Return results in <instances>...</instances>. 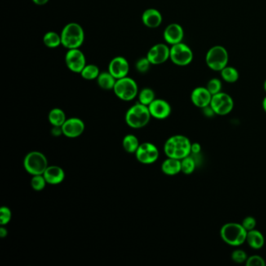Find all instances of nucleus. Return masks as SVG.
Wrapping results in <instances>:
<instances>
[{
    "label": "nucleus",
    "instance_id": "1",
    "mask_svg": "<svg viewBox=\"0 0 266 266\" xmlns=\"http://www.w3.org/2000/svg\"><path fill=\"white\" fill-rule=\"evenodd\" d=\"M192 142L189 138L177 134L168 138L164 144V152L168 158L181 160L192 154Z\"/></svg>",
    "mask_w": 266,
    "mask_h": 266
},
{
    "label": "nucleus",
    "instance_id": "2",
    "mask_svg": "<svg viewBox=\"0 0 266 266\" xmlns=\"http://www.w3.org/2000/svg\"><path fill=\"white\" fill-rule=\"evenodd\" d=\"M62 46L67 50L80 49L85 41V32L81 25L75 22L66 24L62 30Z\"/></svg>",
    "mask_w": 266,
    "mask_h": 266
},
{
    "label": "nucleus",
    "instance_id": "3",
    "mask_svg": "<svg viewBox=\"0 0 266 266\" xmlns=\"http://www.w3.org/2000/svg\"><path fill=\"white\" fill-rule=\"evenodd\" d=\"M151 118L148 106L140 103L130 107L125 114L126 124L133 129L143 128L149 124Z\"/></svg>",
    "mask_w": 266,
    "mask_h": 266
},
{
    "label": "nucleus",
    "instance_id": "4",
    "mask_svg": "<svg viewBox=\"0 0 266 266\" xmlns=\"http://www.w3.org/2000/svg\"><path fill=\"white\" fill-rule=\"evenodd\" d=\"M248 231L241 223H228L223 225L220 230V237L227 245L238 247L246 242Z\"/></svg>",
    "mask_w": 266,
    "mask_h": 266
},
{
    "label": "nucleus",
    "instance_id": "5",
    "mask_svg": "<svg viewBox=\"0 0 266 266\" xmlns=\"http://www.w3.org/2000/svg\"><path fill=\"white\" fill-rule=\"evenodd\" d=\"M49 166L46 156L42 152L32 151L28 152L24 159V170L30 175L44 174Z\"/></svg>",
    "mask_w": 266,
    "mask_h": 266
},
{
    "label": "nucleus",
    "instance_id": "6",
    "mask_svg": "<svg viewBox=\"0 0 266 266\" xmlns=\"http://www.w3.org/2000/svg\"><path fill=\"white\" fill-rule=\"evenodd\" d=\"M112 91H114L115 95L118 99L125 102L134 100L139 93L136 81L129 77L117 80Z\"/></svg>",
    "mask_w": 266,
    "mask_h": 266
},
{
    "label": "nucleus",
    "instance_id": "7",
    "mask_svg": "<svg viewBox=\"0 0 266 266\" xmlns=\"http://www.w3.org/2000/svg\"><path fill=\"white\" fill-rule=\"evenodd\" d=\"M205 61L210 69L214 71H221L227 67L229 62L228 52L223 46H213L208 51Z\"/></svg>",
    "mask_w": 266,
    "mask_h": 266
},
{
    "label": "nucleus",
    "instance_id": "8",
    "mask_svg": "<svg viewBox=\"0 0 266 266\" xmlns=\"http://www.w3.org/2000/svg\"><path fill=\"white\" fill-rule=\"evenodd\" d=\"M193 57L192 49L183 42L176 44L170 47V59L175 65L179 67L189 65L193 60Z\"/></svg>",
    "mask_w": 266,
    "mask_h": 266
},
{
    "label": "nucleus",
    "instance_id": "9",
    "mask_svg": "<svg viewBox=\"0 0 266 266\" xmlns=\"http://www.w3.org/2000/svg\"><path fill=\"white\" fill-rule=\"evenodd\" d=\"M210 106L215 112V114L226 116L232 112L234 106V103L231 95L221 91L216 95H213Z\"/></svg>",
    "mask_w": 266,
    "mask_h": 266
},
{
    "label": "nucleus",
    "instance_id": "10",
    "mask_svg": "<svg viewBox=\"0 0 266 266\" xmlns=\"http://www.w3.org/2000/svg\"><path fill=\"white\" fill-rule=\"evenodd\" d=\"M135 156L138 162L144 165H150L155 163L159 160L160 151L154 144L144 142L137 150Z\"/></svg>",
    "mask_w": 266,
    "mask_h": 266
},
{
    "label": "nucleus",
    "instance_id": "11",
    "mask_svg": "<svg viewBox=\"0 0 266 266\" xmlns=\"http://www.w3.org/2000/svg\"><path fill=\"white\" fill-rule=\"evenodd\" d=\"M65 63L70 71L73 73H81L86 66L85 54L80 49L68 50L65 55Z\"/></svg>",
    "mask_w": 266,
    "mask_h": 266
},
{
    "label": "nucleus",
    "instance_id": "12",
    "mask_svg": "<svg viewBox=\"0 0 266 266\" xmlns=\"http://www.w3.org/2000/svg\"><path fill=\"white\" fill-rule=\"evenodd\" d=\"M170 48L164 43L156 44L152 46L146 55L152 65H160L170 59Z\"/></svg>",
    "mask_w": 266,
    "mask_h": 266
},
{
    "label": "nucleus",
    "instance_id": "13",
    "mask_svg": "<svg viewBox=\"0 0 266 266\" xmlns=\"http://www.w3.org/2000/svg\"><path fill=\"white\" fill-rule=\"evenodd\" d=\"M63 134L68 138H77L83 134L85 130V124L81 119L77 117H71L62 126Z\"/></svg>",
    "mask_w": 266,
    "mask_h": 266
},
{
    "label": "nucleus",
    "instance_id": "14",
    "mask_svg": "<svg viewBox=\"0 0 266 266\" xmlns=\"http://www.w3.org/2000/svg\"><path fill=\"white\" fill-rule=\"evenodd\" d=\"M150 113L156 120H166L170 117L172 112L171 106L167 101L156 99L148 106Z\"/></svg>",
    "mask_w": 266,
    "mask_h": 266
},
{
    "label": "nucleus",
    "instance_id": "15",
    "mask_svg": "<svg viewBox=\"0 0 266 266\" xmlns=\"http://www.w3.org/2000/svg\"><path fill=\"white\" fill-rule=\"evenodd\" d=\"M129 70L128 61L123 56H116L108 63V71L117 80L127 77Z\"/></svg>",
    "mask_w": 266,
    "mask_h": 266
},
{
    "label": "nucleus",
    "instance_id": "16",
    "mask_svg": "<svg viewBox=\"0 0 266 266\" xmlns=\"http://www.w3.org/2000/svg\"><path fill=\"white\" fill-rule=\"evenodd\" d=\"M184 32L183 28L179 24L173 23L169 24L164 30L163 37L166 43L170 46H174L176 44L182 42Z\"/></svg>",
    "mask_w": 266,
    "mask_h": 266
},
{
    "label": "nucleus",
    "instance_id": "17",
    "mask_svg": "<svg viewBox=\"0 0 266 266\" xmlns=\"http://www.w3.org/2000/svg\"><path fill=\"white\" fill-rule=\"evenodd\" d=\"M213 95L207 88L197 87L194 89L191 95L192 103L198 108H203L211 103Z\"/></svg>",
    "mask_w": 266,
    "mask_h": 266
},
{
    "label": "nucleus",
    "instance_id": "18",
    "mask_svg": "<svg viewBox=\"0 0 266 266\" xmlns=\"http://www.w3.org/2000/svg\"><path fill=\"white\" fill-rule=\"evenodd\" d=\"M142 20L147 28H157L162 24V14L156 9H148L142 14Z\"/></svg>",
    "mask_w": 266,
    "mask_h": 266
},
{
    "label": "nucleus",
    "instance_id": "19",
    "mask_svg": "<svg viewBox=\"0 0 266 266\" xmlns=\"http://www.w3.org/2000/svg\"><path fill=\"white\" fill-rule=\"evenodd\" d=\"M46 181L51 185H58L65 179V172L59 166H49L44 173Z\"/></svg>",
    "mask_w": 266,
    "mask_h": 266
},
{
    "label": "nucleus",
    "instance_id": "20",
    "mask_svg": "<svg viewBox=\"0 0 266 266\" xmlns=\"http://www.w3.org/2000/svg\"><path fill=\"white\" fill-rule=\"evenodd\" d=\"M161 170L164 174L167 176L177 175L181 172V161L167 157L162 162Z\"/></svg>",
    "mask_w": 266,
    "mask_h": 266
},
{
    "label": "nucleus",
    "instance_id": "21",
    "mask_svg": "<svg viewBox=\"0 0 266 266\" xmlns=\"http://www.w3.org/2000/svg\"><path fill=\"white\" fill-rule=\"evenodd\" d=\"M246 242L254 250H259L265 245V237L260 231L254 229L247 233Z\"/></svg>",
    "mask_w": 266,
    "mask_h": 266
},
{
    "label": "nucleus",
    "instance_id": "22",
    "mask_svg": "<svg viewBox=\"0 0 266 266\" xmlns=\"http://www.w3.org/2000/svg\"><path fill=\"white\" fill-rule=\"evenodd\" d=\"M96 80L99 87L106 91L113 90L117 82V79L108 71L101 72Z\"/></svg>",
    "mask_w": 266,
    "mask_h": 266
},
{
    "label": "nucleus",
    "instance_id": "23",
    "mask_svg": "<svg viewBox=\"0 0 266 266\" xmlns=\"http://www.w3.org/2000/svg\"><path fill=\"white\" fill-rule=\"evenodd\" d=\"M48 119L50 124L53 126H62L67 121L65 112L59 108H54L51 109L49 112Z\"/></svg>",
    "mask_w": 266,
    "mask_h": 266
},
{
    "label": "nucleus",
    "instance_id": "24",
    "mask_svg": "<svg viewBox=\"0 0 266 266\" xmlns=\"http://www.w3.org/2000/svg\"><path fill=\"white\" fill-rule=\"evenodd\" d=\"M140 144L138 138L134 134H126L123 139V148L129 154H135Z\"/></svg>",
    "mask_w": 266,
    "mask_h": 266
},
{
    "label": "nucleus",
    "instance_id": "25",
    "mask_svg": "<svg viewBox=\"0 0 266 266\" xmlns=\"http://www.w3.org/2000/svg\"><path fill=\"white\" fill-rule=\"evenodd\" d=\"M43 43L50 49L58 48L62 46L61 35L55 32H46L43 36Z\"/></svg>",
    "mask_w": 266,
    "mask_h": 266
},
{
    "label": "nucleus",
    "instance_id": "26",
    "mask_svg": "<svg viewBox=\"0 0 266 266\" xmlns=\"http://www.w3.org/2000/svg\"><path fill=\"white\" fill-rule=\"evenodd\" d=\"M100 73V70L96 65L86 64L83 71H81L80 74L84 79L87 80V81H92V80L97 79Z\"/></svg>",
    "mask_w": 266,
    "mask_h": 266
},
{
    "label": "nucleus",
    "instance_id": "27",
    "mask_svg": "<svg viewBox=\"0 0 266 266\" xmlns=\"http://www.w3.org/2000/svg\"><path fill=\"white\" fill-rule=\"evenodd\" d=\"M181 161V172L186 175L193 174L197 167V162L192 154L180 160Z\"/></svg>",
    "mask_w": 266,
    "mask_h": 266
},
{
    "label": "nucleus",
    "instance_id": "28",
    "mask_svg": "<svg viewBox=\"0 0 266 266\" xmlns=\"http://www.w3.org/2000/svg\"><path fill=\"white\" fill-rule=\"evenodd\" d=\"M220 73L222 78L227 83H235L238 80V71L234 67L227 66L220 71Z\"/></svg>",
    "mask_w": 266,
    "mask_h": 266
},
{
    "label": "nucleus",
    "instance_id": "29",
    "mask_svg": "<svg viewBox=\"0 0 266 266\" xmlns=\"http://www.w3.org/2000/svg\"><path fill=\"white\" fill-rule=\"evenodd\" d=\"M138 103L148 106L156 99V94L152 89L145 88L138 93Z\"/></svg>",
    "mask_w": 266,
    "mask_h": 266
},
{
    "label": "nucleus",
    "instance_id": "30",
    "mask_svg": "<svg viewBox=\"0 0 266 266\" xmlns=\"http://www.w3.org/2000/svg\"><path fill=\"white\" fill-rule=\"evenodd\" d=\"M47 183L43 174L32 176L31 186L35 192H42V191H43L46 188Z\"/></svg>",
    "mask_w": 266,
    "mask_h": 266
},
{
    "label": "nucleus",
    "instance_id": "31",
    "mask_svg": "<svg viewBox=\"0 0 266 266\" xmlns=\"http://www.w3.org/2000/svg\"><path fill=\"white\" fill-rule=\"evenodd\" d=\"M206 88L212 95H216L222 91V88H223L222 81L218 78H213L208 82Z\"/></svg>",
    "mask_w": 266,
    "mask_h": 266
},
{
    "label": "nucleus",
    "instance_id": "32",
    "mask_svg": "<svg viewBox=\"0 0 266 266\" xmlns=\"http://www.w3.org/2000/svg\"><path fill=\"white\" fill-rule=\"evenodd\" d=\"M11 219H12V212L10 208L2 206L0 209V225L5 227L10 223Z\"/></svg>",
    "mask_w": 266,
    "mask_h": 266
},
{
    "label": "nucleus",
    "instance_id": "33",
    "mask_svg": "<svg viewBox=\"0 0 266 266\" xmlns=\"http://www.w3.org/2000/svg\"><path fill=\"white\" fill-rule=\"evenodd\" d=\"M152 63H150L147 57H142L138 59L135 64L137 71L141 73H145L149 71Z\"/></svg>",
    "mask_w": 266,
    "mask_h": 266
},
{
    "label": "nucleus",
    "instance_id": "34",
    "mask_svg": "<svg viewBox=\"0 0 266 266\" xmlns=\"http://www.w3.org/2000/svg\"><path fill=\"white\" fill-rule=\"evenodd\" d=\"M248 258V256L247 253L245 252V250H241V249H236V250H233V253L231 254L232 260L236 263H238V264L246 262Z\"/></svg>",
    "mask_w": 266,
    "mask_h": 266
},
{
    "label": "nucleus",
    "instance_id": "35",
    "mask_svg": "<svg viewBox=\"0 0 266 266\" xmlns=\"http://www.w3.org/2000/svg\"><path fill=\"white\" fill-rule=\"evenodd\" d=\"M245 265L247 266H266V262L262 257L259 255H252L248 258Z\"/></svg>",
    "mask_w": 266,
    "mask_h": 266
},
{
    "label": "nucleus",
    "instance_id": "36",
    "mask_svg": "<svg viewBox=\"0 0 266 266\" xmlns=\"http://www.w3.org/2000/svg\"><path fill=\"white\" fill-rule=\"evenodd\" d=\"M241 225L248 232V231L255 229V227H256V219H254L253 216L245 217V219H243Z\"/></svg>",
    "mask_w": 266,
    "mask_h": 266
},
{
    "label": "nucleus",
    "instance_id": "37",
    "mask_svg": "<svg viewBox=\"0 0 266 266\" xmlns=\"http://www.w3.org/2000/svg\"><path fill=\"white\" fill-rule=\"evenodd\" d=\"M202 110H203V113L204 115H205V117H213L215 116V112H214V110H213V108H212L211 106L209 105V106H208L205 107V108H202Z\"/></svg>",
    "mask_w": 266,
    "mask_h": 266
},
{
    "label": "nucleus",
    "instance_id": "38",
    "mask_svg": "<svg viewBox=\"0 0 266 266\" xmlns=\"http://www.w3.org/2000/svg\"><path fill=\"white\" fill-rule=\"evenodd\" d=\"M201 146L199 143L195 142L192 144V155H199L201 153Z\"/></svg>",
    "mask_w": 266,
    "mask_h": 266
},
{
    "label": "nucleus",
    "instance_id": "39",
    "mask_svg": "<svg viewBox=\"0 0 266 266\" xmlns=\"http://www.w3.org/2000/svg\"><path fill=\"white\" fill-rule=\"evenodd\" d=\"M51 134L54 137H59L63 135L62 126H53L52 129Z\"/></svg>",
    "mask_w": 266,
    "mask_h": 266
},
{
    "label": "nucleus",
    "instance_id": "40",
    "mask_svg": "<svg viewBox=\"0 0 266 266\" xmlns=\"http://www.w3.org/2000/svg\"><path fill=\"white\" fill-rule=\"evenodd\" d=\"M8 235V231L5 228L4 226H1V228H0V237L2 238H5V237H7Z\"/></svg>",
    "mask_w": 266,
    "mask_h": 266
},
{
    "label": "nucleus",
    "instance_id": "41",
    "mask_svg": "<svg viewBox=\"0 0 266 266\" xmlns=\"http://www.w3.org/2000/svg\"><path fill=\"white\" fill-rule=\"evenodd\" d=\"M50 0H32V2L37 6H43L49 2Z\"/></svg>",
    "mask_w": 266,
    "mask_h": 266
},
{
    "label": "nucleus",
    "instance_id": "42",
    "mask_svg": "<svg viewBox=\"0 0 266 266\" xmlns=\"http://www.w3.org/2000/svg\"><path fill=\"white\" fill-rule=\"evenodd\" d=\"M262 108H263L266 113V96L265 97L264 99L262 101Z\"/></svg>",
    "mask_w": 266,
    "mask_h": 266
},
{
    "label": "nucleus",
    "instance_id": "43",
    "mask_svg": "<svg viewBox=\"0 0 266 266\" xmlns=\"http://www.w3.org/2000/svg\"><path fill=\"white\" fill-rule=\"evenodd\" d=\"M264 89H265V91H266V81H265V82H264Z\"/></svg>",
    "mask_w": 266,
    "mask_h": 266
}]
</instances>
